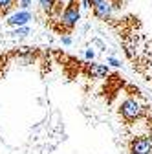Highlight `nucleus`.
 <instances>
[{"mask_svg":"<svg viewBox=\"0 0 152 154\" xmlns=\"http://www.w3.org/2000/svg\"><path fill=\"white\" fill-rule=\"evenodd\" d=\"M93 11V17L99 18V20H110V15L114 11V4L110 0H99V2L92 8Z\"/></svg>","mask_w":152,"mask_h":154,"instance_id":"20e7f679","label":"nucleus"},{"mask_svg":"<svg viewBox=\"0 0 152 154\" xmlns=\"http://www.w3.org/2000/svg\"><path fill=\"white\" fill-rule=\"evenodd\" d=\"M17 2H18V0H0V18L8 17V15L15 9Z\"/></svg>","mask_w":152,"mask_h":154,"instance_id":"0eeeda50","label":"nucleus"},{"mask_svg":"<svg viewBox=\"0 0 152 154\" xmlns=\"http://www.w3.org/2000/svg\"><path fill=\"white\" fill-rule=\"evenodd\" d=\"M147 108H148V106H141V103H139L138 99L128 97V99H125V101L121 103V106H119V116L123 118V121H125L126 125H132V123H136L138 119L143 118L145 112H147Z\"/></svg>","mask_w":152,"mask_h":154,"instance_id":"f03ea898","label":"nucleus"},{"mask_svg":"<svg viewBox=\"0 0 152 154\" xmlns=\"http://www.w3.org/2000/svg\"><path fill=\"white\" fill-rule=\"evenodd\" d=\"M28 33H29L28 28H18L17 31H13V35H18V37H24V35H28Z\"/></svg>","mask_w":152,"mask_h":154,"instance_id":"9d476101","label":"nucleus"},{"mask_svg":"<svg viewBox=\"0 0 152 154\" xmlns=\"http://www.w3.org/2000/svg\"><path fill=\"white\" fill-rule=\"evenodd\" d=\"M84 72L88 77H106L108 75V68L103 64H96V63L84 64Z\"/></svg>","mask_w":152,"mask_h":154,"instance_id":"423d86ee","label":"nucleus"},{"mask_svg":"<svg viewBox=\"0 0 152 154\" xmlns=\"http://www.w3.org/2000/svg\"><path fill=\"white\" fill-rule=\"evenodd\" d=\"M28 20H31V13L29 11H26V9H22L20 13H15V15H11L9 18H8V26H24V24H28Z\"/></svg>","mask_w":152,"mask_h":154,"instance_id":"39448f33","label":"nucleus"},{"mask_svg":"<svg viewBox=\"0 0 152 154\" xmlns=\"http://www.w3.org/2000/svg\"><path fill=\"white\" fill-rule=\"evenodd\" d=\"M57 2H59V0H39L41 11H42V13H46V15L50 17V15H51V11H53V8L57 6Z\"/></svg>","mask_w":152,"mask_h":154,"instance_id":"6e6552de","label":"nucleus"},{"mask_svg":"<svg viewBox=\"0 0 152 154\" xmlns=\"http://www.w3.org/2000/svg\"><path fill=\"white\" fill-rule=\"evenodd\" d=\"M86 57H88V59H92V57H93V51H92V50H88V51H86Z\"/></svg>","mask_w":152,"mask_h":154,"instance_id":"ddd939ff","label":"nucleus"},{"mask_svg":"<svg viewBox=\"0 0 152 154\" xmlns=\"http://www.w3.org/2000/svg\"><path fill=\"white\" fill-rule=\"evenodd\" d=\"M130 154H152V138L148 136H134L128 141Z\"/></svg>","mask_w":152,"mask_h":154,"instance_id":"7ed1b4c3","label":"nucleus"},{"mask_svg":"<svg viewBox=\"0 0 152 154\" xmlns=\"http://www.w3.org/2000/svg\"><path fill=\"white\" fill-rule=\"evenodd\" d=\"M81 17V9H79V0H70V2L66 4L62 15L59 17V24H53V28L62 33V35H68L75 26H77V20Z\"/></svg>","mask_w":152,"mask_h":154,"instance_id":"f257e3e1","label":"nucleus"},{"mask_svg":"<svg viewBox=\"0 0 152 154\" xmlns=\"http://www.w3.org/2000/svg\"><path fill=\"white\" fill-rule=\"evenodd\" d=\"M17 6L20 8V9H28V8L31 6V0H18V2H17Z\"/></svg>","mask_w":152,"mask_h":154,"instance_id":"1a4fd4ad","label":"nucleus"},{"mask_svg":"<svg viewBox=\"0 0 152 154\" xmlns=\"http://www.w3.org/2000/svg\"><path fill=\"white\" fill-rule=\"evenodd\" d=\"M62 42H64V44H70V42H71V38H70V37H64V38H62Z\"/></svg>","mask_w":152,"mask_h":154,"instance_id":"f8f14e48","label":"nucleus"},{"mask_svg":"<svg viewBox=\"0 0 152 154\" xmlns=\"http://www.w3.org/2000/svg\"><path fill=\"white\" fill-rule=\"evenodd\" d=\"M97 2H99V0H86V6H88V8H93Z\"/></svg>","mask_w":152,"mask_h":154,"instance_id":"9b49d317","label":"nucleus"},{"mask_svg":"<svg viewBox=\"0 0 152 154\" xmlns=\"http://www.w3.org/2000/svg\"><path fill=\"white\" fill-rule=\"evenodd\" d=\"M110 64H114V66H119V63H117L116 59H110Z\"/></svg>","mask_w":152,"mask_h":154,"instance_id":"4468645a","label":"nucleus"}]
</instances>
